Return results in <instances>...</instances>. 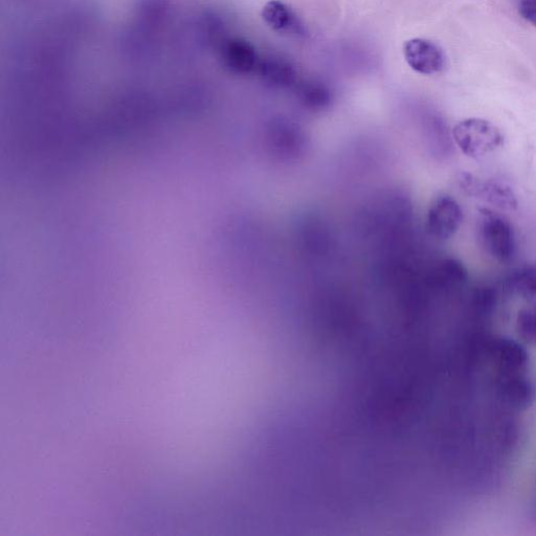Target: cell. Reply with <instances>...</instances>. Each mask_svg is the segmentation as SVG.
Segmentation results:
<instances>
[{
    "instance_id": "1",
    "label": "cell",
    "mask_w": 536,
    "mask_h": 536,
    "mask_svg": "<svg viewBox=\"0 0 536 536\" xmlns=\"http://www.w3.org/2000/svg\"><path fill=\"white\" fill-rule=\"evenodd\" d=\"M478 239L486 254L501 263L509 262L516 254V235L510 222L489 209L479 212Z\"/></svg>"
},
{
    "instance_id": "2",
    "label": "cell",
    "mask_w": 536,
    "mask_h": 536,
    "mask_svg": "<svg viewBox=\"0 0 536 536\" xmlns=\"http://www.w3.org/2000/svg\"><path fill=\"white\" fill-rule=\"evenodd\" d=\"M453 136L460 150L469 158L480 160L503 144L501 131L488 121L467 119L458 123Z\"/></svg>"
},
{
    "instance_id": "3",
    "label": "cell",
    "mask_w": 536,
    "mask_h": 536,
    "mask_svg": "<svg viewBox=\"0 0 536 536\" xmlns=\"http://www.w3.org/2000/svg\"><path fill=\"white\" fill-rule=\"evenodd\" d=\"M462 220V209L457 201L449 195H441L429 210L427 231L438 240H448L458 232Z\"/></svg>"
},
{
    "instance_id": "4",
    "label": "cell",
    "mask_w": 536,
    "mask_h": 536,
    "mask_svg": "<svg viewBox=\"0 0 536 536\" xmlns=\"http://www.w3.org/2000/svg\"><path fill=\"white\" fill-rule=\"evenodd\" d=\"M219 57L223 67L231 74L247 76L259 65L256 48L247 39L235 37L221 43Z\"/></svg>"
},
{
    "instance_id": "5",
    "label": "cell",
    "mask_w": 536,
    "mask_h": 536,
    "mask_svg": "<svg viewBox=\"0 0 536 536\" xmlns=\"http://www.w3.org/2000/svg\"><path fill=\"white\" fill-rule=\"evenodd\" d=\"M404 55L411 69L421 75H434L444 70V53L430 40L421 38L408 40L404 46Z\"/></svg>"
},
{
    "instance_id": "6",
    "label": "cell",
    "mask_w": 536,
    "mask_h": 536,
    "mask_svg": "<svg viewBox=\"0 0 536 536\" xmlns=\"http://www.w3.org/2000/svg\"><path fill=\"white\" fill-rule=\"evenodd\" d=\"M495 367L505 376H518L526 369L528 354L525 348L512 340H498L490 350Z\"/></svg>"
},
{
    "instance_id": "7",
    "label": "cell",
    "mask_w": 536,
    "mask_h": 536,
    "mask_svg": "<svg viewBox=\"0 0 536 536\" xmlns=\"http://www.w3.org/2000/svg\"><path fill=\"white\" fill-rule=\"evenodd\" d=\"M462 183L469 194L479 196L491 205L504 210H515L517 208L516 195L505 184L495 181L481 183L471 175H465Z\"/></svg>"
},
{
    "instance_id": "8",
    "label": "cell",
    "mask_w": 536,
    "mask_h": 536,
    "mask_svg": "<svg viewBox=\"0 0 536 536\" xmlns=\"http://www.w3.org/2000/svg\"><path fill=\"white\" fill-rule=\"evenodd\" d=\"M258 69L264 83L272 87H288L297 81L295 66L282 57H267L259 62Z\"/></svg>"
},
{
    "instance_id": "9",
    "label": "cell",
    "mask_w": 536,
    "mask_h": 536,
    "mask_svg": "<svg viewBox=\"0 0 536 536\" xmlns=\"http://www.w3.org/2000/svg\"><path fill=\"white\" fill-rule=\"evenodd\" d=\"M261 16L265 24L278 33H299L301 30L293 10L280 0L267 3L262 9Z\"/></svg>"
},
{
    "instance_id": "10",
    "label": "cell",
    "mask_w": 536,
    "mask_h": 536,
    "mask_svg": "<svg viewBox=\"0 0 536 536\" xmlns=\"http://www.w3.org/2000/svg\"><path fill=\"white\" fill-rule=\"evenodd\" d=\"M298 94L302 103L312 110L324 109L332 100L330 89L324 83L314 80L302 83Z\"/></svg>"
},
{
    "instance_id": "11",
    "label": "cell",
    "mask_w": 536,
    "mask_h": 536,
    "mask_svg": "<svg viewBox=\"0 0 536 536\" xmlns=\"http://www.w3.org/2000/svg\"><path fill=\"white\" fill-rule=\"evenodd\" d=\"M503 394L511 405L523 407L531 401L533 391L525 379L518 375L507 377L503 385Z\"/></svg>"
},
{
    "instance_id": "12",
    "label": "cell",
    "mask_w": 536,
    "mask_h": 536,
    "mask_svg": "<svg viewBox=\"0 0 536 536\" xmlns=\"http://www.w3.org/2000/svg\"><path fill=\"white\" fill-rule=\"evenodd\" d=\"M511 285L513 289L530 303L536 301V265H530L513 277Z\"/></svg>"
},
{
    "instance_id": "13",
    "label": "cell",
    "mask_w": 536,
    "mask_h": 536,
    "mask_svg": "<svg viewBox=\"0 0 536 536\" xmlns=\"http://www.w3.org/2000/svg\"><path fill=\"white\" fill-rule=\"evenodd\" d=\"M517 328L525 342L536 345V302L519 312Z\"/></svg>"
},
{
    "instance_id": "14",
    "label": "cell",
    "mask_w": 536,
    "mask_h": 536,
    "mask_svg": "<svg viewBox=\"0 0 536 536\" xmlns=\"http://www.w3.org/2000/svg\"><path fill=\"white\" fill-rule=\"evenodd\" d=\"M519 13L536 28V0H520Z\"/></svg>"
},
{
    "instance_id": "15",
    "label": "cell",
    "mask_w": 536,
    "mask_h": 536,
    "mask_svg": "<svg viewBox=\"0 0 536 536\" xmlns=\"http://www.w3.org/2000/svg\"><path fill=\"white\" fill-rule=\"evenodd\" d=\"M184 443H185V442H184ZM183 446H184V445H183ZM182 451H183V450H182ZM181 454H182V453H181ZM180 458H181V457H180ZM178 461H180V460H178ZM177 464H178V463H177ZM176 467H177V466H176ZM175 471H176V469H175ZM174 475H175V474H174ZM173 478H174V477H173ZM172 481H173V480H172ZM171 484H172V483H171ZM170 487H171V486H170ZM169 491H170V490H169ZM168 495H169V494H168ZM167 498H168V497H167ZM166 502H167V500H166ZM165 505H166V504H165ZM164 509H165V507H164ZM163 512H164V511H163ZM162 518H163V515H162ZM161 524H162V519H161L160 525H159V523H158V527H159V528L161 527Z\"/></svg>"
},
{
    "instance_id": "16",
    "label": "cell",
    "mask_w": 536,
    "mask_h": 536,
    "mask_svg": "<svg viewBox=\"0 0 536 536\" xmlns=\"http://www.w3.org/2000/svg\"><path fill=\"white\" fill-rule=\"evenodd\" d=\"M193 449H194V448H193ZM192 453H193V452H192ZM191 458H192V457H191ZM190 463H191V462H190ZM189 467H190V466H189ZM188 473H189V471H188ZM187 477H188V476H187ZM186 481H187V480H186ZM185 485H186V484H185ZM184 490H185V488H184ZM183 495H184V494H183ZM182 500H183V498H182ZM181 504H182V503H181ZM180 509H181V508H180ZM178 515H180V513H178ZM177 521H178V519H177ZM176 528H177V525H176Z\"/></svg>"
}]
</instances>
